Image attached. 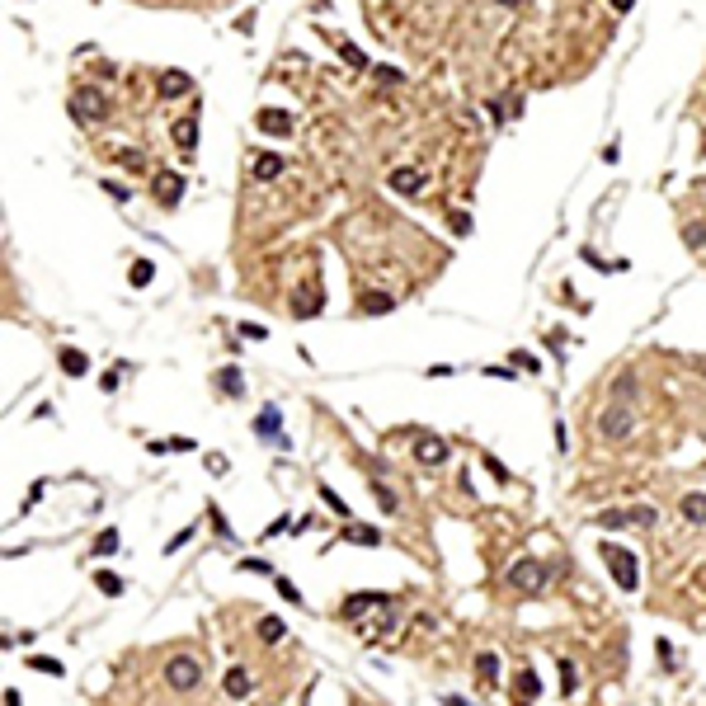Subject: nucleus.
<instances>
[{"label":"nucleus","instance_id":"f257e3e1","mask_svg":"<svg viewBox=\"0 0 706 706\" xmlns=\"http://www.w3.org/2000/svg\"><path fill=\"white\" fill-rule=\"evenodd\" d=\"M598 551H602V560L612 565V579H617V589H622V594H636V589H640V570H636V556H631V551H617L612 542H602Z\"/></svg>","mask_w":706,"mask_h":706},{"label":"nucleus","instance_id":"f03ea898","mask_svg":"<svg viewBox=\"0 0 706 706\" xmlns=\"http://www.w3.org/2000/svg\"><path fill=\"white\" fill-rule=\"evenodd\" d=\"M504 579H509V589H518V594H537V589H547L551 570L542 565V560H527V556H523V560L509 565V575H504Z\"/></svg>","mask_w":706,"mask_h":706},{"label":"nucleus","instance_id":"7ed1b4c3","mask_svg":"<svg viewBox=\"0 0 706 706\" xmlns=\"http://www.w3.org/2000/svg\"><path fill=\"white\" fill-rule=\"evenodd\" d=\"M165 683H170L175 692H193V687L203 683V664H198L193 654H170V664H165Z\"/></svg>","mask_w":706,"mask_h":706},{"label":"nucleus","instance_id":"20e7f679","mask_svg":"<svg viewBox=\"0 0 706 706\" xmlns=\"http://www.w3.org/2000/svg\"><path fill=\"white\" fill-rule=\"evenodd\" d=\"M659 523V509H650V504H636V509H607V513H598V527H654Z\"/></svg>","mask_w":706,"mask_h":706},{"label":"nucleus","instance_id":"39448f33","mask_svg":"<svg viewBox=\"0 0 706 706\" xmlns=\"http://www.w3.org/2000/svg\"><path fill=\"white\" fill-rule=\"evenodd\" d=\"M71 108H76L80 123H104V118H108V99L95 90V85H80L76 99H71Z\"/></svg>","mask_w":706,"mask_h":706},{"label":"nucleus","instance_id":"423d86ee","mask_svg":"<svg viewBox=\"0 0 706 706\" xmlns=\"http://www.w3.org/2000/svg\"><path fill=\"white\" fill-rule=\"evenodd\" d=\"M255 433H259L264 443H278L288 452V433H283V410L278 405H264L259 415H255Z\"/></svg>","mask_w":706,"mask_h":706},{"label":"nucleus","instance_id":"0eeeda50","mask_svg":"<svg viewBox=\"0 0 706 706\" xmlns=\"http://www.w3.org/2000/svg\"><path fill=\"white\" fill-rule=\"evenodd\" d=\"M598 429H602V438H627L631 429H636V415H631V405H607L602 410V419H598Z\"/></svg>","mask_w":706,"mask_h":706},{"label":"nucleus","instance_id":"6e6552de","mask_svg":"<svg viewBox=\"0 0 706 706\" xmlns=\"http://www.w3.org/2000/svg\"><path fill=\"white\" fill-rule=\"evenodd\" d=\"M382 602H391V594H377V589H363V594H349L344 598V617H363V612H372V607H382Z\"/></svg>","mask_w":706,"mask_h":706},{"label":"nucleus","instance_id":"1a4fd4ad","mask_svg":"<svg viewBox=\"0 0 706 706\" xmlns=\"http://www.w3.org/2000/svg\"><path fill=\"white\" fill-rule=\"evenodd\" d=\"M255 128H259L264 137H288L292 118L283 113V108H259V113H255Z\"/></svg>","mask_w":706,"mask_h":706},{"label":"nucleus","instance_id":"9d476101","mask_svg":"<svg viewBox=\"0 0 706 706\" xmlns=\"http://www.w3.org/2000/svg\"><path fill=\"white\" fill-rule=\"evenodd\" d=\"M175 146H179L184 156L198 151V113H184L179 123H175Z\"/></svg>","mask_w":706,"mask_h":706},{"label":"nucleus","instance_id":"9b49d317","mask_svg":"<svg viewBox=\"0 0 706 706\" xmlns=\"http://www.w3.org/2000/svg\"><path fill=\"white\" fill-rule=\"evenodd\" d=\"M184 198V175H156V203L160 208H175Z\"/></svg>","mask_w":706,"mask_h":706},{"label":"nucleus","instance_id":"f8f14e48","mask_svg":"<svg viewBox=\"0 0 706 706\" xmlns=\"http://www.w3.org/2000/svg\"><path fill=\"white\" fill-rule=\"evenodd\" d=\"M415 457L424 462V467H443V462H447V443H443V438H429V433H424V438L415 443Z\"/></svg>","mask_w":706,"mask_h":706},{"label":"nucleus","instance_id":"ddd939ff","mask_svg":"<svg viewBox=\"0 0 706 706\" xmlns=\"http://www.w3.org/2000/svg\"><path fill=\"white\" fill-rule=\"evenodd\" d=\"M358 311H363V315H391L395 311V297H391V292H363V297H358Z\"/></svg>","mask_w":706,"mask_h":706},{"label":"nucleus","instance_id":"4468645a","mask_svg":"<svg viewBox=\"0 0 706 706\" xmlns=\"http://www.w3.org/2000/svg\"><path fill=\"white\" fill-rule=\"evenodd\" d=\"M386 184H391L395 193H405V198H410V193H419V188H424V175H419V170H410V165H400V170H391V179H386Z\"/></svg>","mask_w":706,"mask_h":706},{"label":"nucleus","instance_id":"2eb2a0df","mask_svg":"<svg viewBox=\"0 0 706 706\" xmlns=\"http://www.w3.org/2000/svg\"><path fill=\"white\" fill-rule=\"evenodd\" d=\"M188 90H193V80L184 76V71H165V76H160V95H165V99H179V95H188Z\"/></svg>","mask_w":706,"mask_h":706},{"label":"nucleus","instance_id":"dca6fc26","mask_svg":"<svg viewBox=\"0 0 706 706\" xmlns=\"http://www.w3.org/2000/svg\"><path fill=\"white\" fill-rule=\"evenodd\" d=\"M320 306H325V292H297L292 315H297V320H311V315H320Z\"/></svg>","mask_w":706,"mask_h":706},{"label":"nucleus","instance_id":"f3484780","mask_svg":"<svg viewBox=\"0 0 706 706\" xmlns=\"http://www.w3.org/2000/svg\"><path fill=\"white\" fill-rule=\"evenodd\" d=\"M255 631H259L264 645H278V640H288V627H283V617H259V622H255Z\"/></svg>","mask_w":706,"mask_h":706},{"label":"nucleus","instance_id":"a211bd4d","mask_svg":"<svg viewBox=\"0 0 706 706\" xmlns=\"http://www.w3.org/2000/svg\"><path fill=\"white\" fill-rule=\"evenodd\" d=\"M222 687H226V697H250L255 678H250V669H240V664H235L231 674H226V683H222Z\"/></svg>","mask_w":706,"mask_h":706},{"label":"nucleus","instance_id":"6ab92c4d","mask_svg":"<svg viewBox=\"0 0 706 706\" xmlns=\"http://www.w3.org/2000/svg\"><path fill=\"white\" fill-rule=\"evenodd\" d=\"M278 175H283V156H278V151L255 156V179H278Z\"/></svg>","mask_w":706,"mask_h":706},{"label":"nucleus","instance_id":"aec40b11","mask_svg":"<svg viewBox=\"0 0 706 706\" xmlns=\"http://www.w3.org/2000/svg\"><path fill=\"white\" fill-rule=\"evenodd\" d=\"M217 391L226 395V400L245 395V382H240V372H235V367H222V372H217Z\"/></svg>","mask_w":706,"mask_h":706},{"label":"nucleus","instance_id":"412c9836","mask_svg":"<svg viewBox=\"0 0 706 706\" xmlns=\"http://www.w3.org/2000/svg\"><path fill=\"white\" fill-rule=\"evenodd\" d=\"M61 372H66V377H85V372H90V358H85L80 349H61Z\"/></svg>","mask_w":706,"mask_h":706},{"label":"nucleus","instance_id":"4be33fe9","mask_svg":"<svg viewBox=\"0 0 706 706\" xmlns=\"http://www.w3.org/2000/svg\"><path fill=\"white\" fill-rule=\"evenodd\" d=\"M344 542H353V547H382V532L377 527H344Z\"/></svg>","mask_w":706,"mask_h":706},{"label":"nucleus","instance_id":"5701e85b","mask_svg":"<svg viewBox=\"0 0 706 706\" xmlns=\"http://www.w3.org/2000/svg\"><path fill=\"white\" fill-rule=\"evenodd\" d=\"M475 674H480L485 683H499V654L495 650H480V654H475Z\"/></svg>","mask_w":706,"mask_h":706},{"label":"nucleus","instance_id":"b1692460","mask_svg":"<svg viewBox=\"0 0 706 706\" xmlns=\"http://www.w3.org/2000/svg\"><path fill=\"white\" fill-rule=\"evenodd\" d=\"M683 518L687 523H706V495H683Z\"/></svg>","mask_w":706,"mask_h":706},{"label":"nucleus","instance_id":"393cba45","mask_svg":"<svg viewBox=\"0 0 706 706\" xmlns=\"http://www.w3.org/2000/svg\"><path fill=\"white\" fill-rule=\"evenodd\" d=\"M28 669L33 674H52V678H61L66 669H61V659H52V654H28Z\"/></svg>","mask_w":706,"mask_h":706},{"label":"nucleus","instance_id":"a878e982","mask_svg":"<svg viewBox=\"0 0 706 706\" xmlns=\"http://www.w3.org/2000/svg\"><path fill=\"white\" fill-rule=\"evenodd\" d=\"M372 499H377L382 513H395V509H400V499L391 495V485H382V480H372Z\"/></svg>","mask_w":706,"mask_h":706},{"label":"nucleus","instance_id":"bb28decb","mask_svg":"<svg viewBox=\"0 0 706 706\" xmlns=\"http://www.w3.org/2000/svg\"><path fill=\"white\" fill-rule=\"evenodd\" d=\"M95 589L108 594V598H118V594H123V579L113 575V570H95Z\"/></svg>","mask_w":706,"mask_h":706},{"label":"nucleus","instance_id":"cd10ccee","mask_svg":"<svg viewBox=\"0 0 706 706\" xmlns=\"http://www.w3.org/2000/svg\"><path fill=\"white\" fill-rule=\"evenodd\" d=\"M128 278H132V288H146V283L156 278V264H151V259H132V273H128Z\"/></svg>","mask_w":706,"mask_h":706},{"label":"nucleus","instance_id":"c85d7f7f","mask_svg":"<svg viewBox=\"0 0 706 706\" xmlns=\"http://www.w3.org/2000/svg\"><path fill=\"white\" fill-rule=\"evenodd\" d=\"M118 542H123V537H118V527H104V532L95 537V556H113V551H118Z\"/></svg>","mask_w":706,"mask_h":706},{"label":"nucleus","instance_id":"c756f323","mask_svg":"<svg viewBox=\"0 0 706 706\" xmlns=\"http://www.w3.org/2000/svg\"><path fill=\"white\" fill-rule=\"evenodd\" d=\"M208 518H212V532H217L222 542H231V537H235V532H231V523H226V513H222L217 504H208Z\"/></svg>","mask_w":706,"mask_h":706},{"label":"nucleus","instance_id":"7c9ffc66","mask_svg":"<svg viewBox=\"0 0 706 706\" xmlns=\"http://www.w3.org/2000/svg\"><path fill=\"white\" fill-rule=\"evenodd\" d=\"M560 692H565V697L579 692V678H575V664H570V659H560Z\"/></svg>","mask_w":706,"mask_h":706},{"label":"nucleus","instance_id":"2f4dec72","mask_svg":"<svg viewBox=\"0 0 706 706\" xmlns=\"http://www.w3.org/2000/svg\"><path fill=\"white\" fill-rule=\"evenodd\" d=\"M146 452H156V457H165V452H193V438H170V443H151Z\"/></svg>","mask_w":706,"mask_h":706},{"label":"nucleus","instance_id":"473e14b6","mask_svg":"<svg viewBox=\"0 0 706 706\" xmlns=\"http://www.w3.org/2000/svg\"><path fill=\"white\" fill-rule=\"evenodd\" d=\"M273 584H278V594H283V602H297V607H306L302 602V589L292 584V579H283V575H273Z\"/></svg>","mask_w":706,"mask_h":706},{"label":"nucleus","instance_id":"72a5a7b5","mask_svg":"<svg viewBox=\"0 0 706 706\" xmlns=\"http://www.w3.org/2000/svg\"><path fill=\"white\" fill-rule=\"evenodd\" d=\"M340 57H344V61H349V66H358V71H367V57L358 52L353 43H340Z\"/></svg>","mask_w":706,"mask_h":706},{"label":"nucleus","instance_id":"f704fd0d","mask_svg":"<svg viewBox=\"0 0 706 706\" xmlns=\"http://www.w3.org/2000/svg\"><path fill=\"white\" fill-rule=\"evenodd\" d=\"M518 692H523V697H537V692H542V678L523 669V674H518Z\"/></svg>","mask_w":706,"mask_h":706},{"label":"nucleus","instance_id":"c9c22d12","mask_svg":"<svg viewBox=\"0 0 706 706\" xmlns=\"http://www.w3.org/2000/svg\"><path fill=\"white\" fill-rule=\"evenodd\" d=\"M240 570H250V575H273V565H268L264 556H245V560H240Z\"/></svg>","mask_w":706,"mask_h":706},{"label":"nucleus","instance_id":"e433bc0d","mask_svg":"<svg viewBox=\"0 0 706 706\" xmlns=\"http://www.w3.org/2000/svg\"><path fill=\"white\" fill-rule=\"evenodd\" d=\"M485 471H490V475H495L499 485H509V467H504V462H499V457H490V452H485Z\"/></svg>","mask_w":706,"mask_h":706},{"label":"nucleus","instance_id":"4c0bfd02","mask_svg":"<svg viewBox=\"0 0 706 706\" xmlns=\"http://www.w3.org/2000/svg\"><path fill=\"white\" fill-rule=\"evenodd\" d=\"M320 499H325V504H330V509H335V513H349V504H344V499L335 495V490H330V485H320Z\"/></svg>","mask_w":706,"mask_h":706},{"label":"nucleus","instance_id":"58836bf2","mask_svg":"<svg viewBox=\"0 0 706 706\" xmlns=\"http://www.w3.org/2000/svg\"><path fill=\"white\" fill-rule=\"evenodd\" d=\"M509 363H513V367H523V372H542V363H537V358H532V353H513V358H509Z\"/></svg>","mask_w":706,"mask_h":706},{"label":"nucleus","instance_id":"ea45409f","mask_svg":"<svg viewBox=\"0 0 706 706\" xmlns=\"http://www.w3.org/2000/svg\"><path fill=\"white\" fill-rule=\"evenodd\" d=\"M654 654H659L664 669H674V645H669V640H654Z\"/></svg>","mask_w":706,"mask_h":706},{"label":"nucleus","instance_id":"a19ab883","mask_svg":"<svg viewBox=\"0 0 706 706\" xmlns=\"http://www.w3.org/2000/svg\"><path fill=\"white\" fill-rule=\"evenodd\" d=\"M452 235H471V217H467V212H452Z\"/></svg>","mask_w":706,"mask_h":706},{"label":"nucleus","instance_id":"79ce46f5","mask_svg":"<svg viewBox=\"0 0 706 706\" xmlns=\"http://www.w3.org/2000/svg\"><path fill=\"white\" fill-rule=\"evenodd\" d=\"M278 532H292V518L283 513V518H273V523L264 527V537H278Z\"/></svg>","mask_w":706,"mask_h":706},{"label":"nucleus","instance_id":"37998d69","mask_svg":"<svg viewBox=\"0 0 706 706\" xmlns=\"http://www.w3.org/2000/svg\"><path fill=\"white\" fill-rule=\"evenodd\" d=\"M683 240H687V245H706V226H697V222H692V226L683 231Z\"/></svg>","mask_w":706,"mask_h":706},{"label":"nucleus","instance_id":"c03bdc74","mask_svg":"<svg viewBox=\"0 0 706 706\" xmlns=\"http://www.w3.org/2000/svg\"><path fill=\"white\" fill-rule=\"evenodd\" d=\"M377 80H382V85H400V80H405V76H400L395 66H377Z\"/></svg>","mask_w":706,"mask_h":706},{"label":"nucleus","instance_id":"a18cd8bd","mask_svg":"<svg viewBox=\"0 0 706 706\" xmlns=\"http://www.w3.org/2000/svg\"><path fill=\"white\" fill-rule=\"evenodd\" d=\"M240 340H255V344H259V340H268V330H264V325H240Z\"/></svg>","mask_w":706,"mask_h":706},{"label":"nucleus","instance_id":"49530a36","mask_svg":"<svg viewBox=\"0 0 706 706\" xmlns=\"http://www.w3.org/2000/svg\"><path fill=\"white\" fill-rule=\"evenodd\" d=\"M188 537H193V527H184L179 537H170V542H165V556H170V551H179V547H188Z\"/></svg>","mask_w":706,"mask_h":706},{"label":"nucleus","instance_id":"de8ad7c7","mask_svg":"<svg viewBox=\"0 0 706 706\" xmlns=\"http://www.w3.org/2000/svg\"><path fill=\"white\" fill-rule=\"evenodd\" d=\"M612 391H617V395H636V382H631V377H617V386H612Z\"/></svg>","mask_w":706,"mask_h":706},{"label":"nucleus","instance_id":"09e8293b","mask_svg":"<svg viewBox=\"0 0 706 706\" xmlns=\"http://www.w3.org/2000/svg\"><path fill=\"white\" fill-rule=\"evenodd\" d=\"M118 165H128V170H141V156H137V151H123V156H118Z\"/></svg>","mask_w":706,"mask_h":706},{"label":"nucleus","instance_id":"8fccbe9b","mask_svg":"<svg viewBox=\"0 0 706 706\" xmlns=\"http://www.w3.org/2000/svg\"><path fill=\"white\" fill-rule=\"evenodd\" d=\"M485 377H495V382H509V377H513V367H485Z\"/></svg>","mask_w":706,"mask_h":706},{"label":"nucleus","instance_id":"3c124183","mask_svg":"<svg viewBox=\"0 0 706 706\" xmlns=\"http://www.w3.org/2000/svg\"><path fill=\"white\" fill-rule=\"evenodd\" d=\"M208 471L212 475H226V457H208Z\"/></svg>","mask_w":706,"mask_h":706},{"label":"nucleus","instance_id":"603ef678","mask_svg":"<svg viewBox=\"0 0 706 706\" xmlns=\"http://www.w3.org/2000/svg\"><path fill=\"white\" fill-rule=\"evenodd\" d=\"M443 706H471V702H467V697H457V692H447V697H443Z\"/></svg>","mask_w":706,"mask_h":706},{"label":"nucleus","instance_id":"864d4df0","mask_svg":"<svg viewBox=\"0 0 706 706\" xmlns=\"http://www.w3.org/2000/svg\"><path fill=\"white\" fill-rule=\"evenodd\" d=\"M5 706H24V697H19V692L10 687V692H5Z\"/></svg>","mask_w":706,"mask_h":706},{"label":"nucleus","instance_id":"5fc2aeb1","mask_svg":"<svg viewBox=\"0 0 706 706\" xmlns=\"http://www.w3.org/2000/svg\"><path fill=\"white\" fill-rule=\"evenodd\" d=\"M631 5H636V0H612V10H617V14H627Z\"/></svg>","mask_w":706,"mask_h":706},{"label":"nucleus","instance_id":"6e6d98bb","mask_svg":"<svg viewBox=\"0 0 706 706\" xmlns=\"http://www.w3.org/2000/svg\"><path fill=\"white\" fill-rule=\"evenodd\" d=\"M697 372H702V377H706V358H697Z\"/></svg>","mask_w":706,"mask_h":706},{"label":"nucleus","instance_id":"4d7b16f0","mask_svg":"<svg viewBox=\"0 0 706 706\" xmlns=\"http://www.w3.org/2000/svg\"><path fill=\"white\" fill-rule=\"evenodd\" d=\"M499 5H518V0H499Z\"/></svg>","mask_w":706,"mask_h":706}]
</instances>
